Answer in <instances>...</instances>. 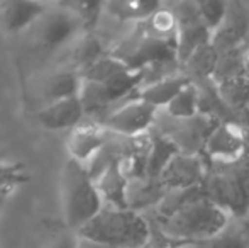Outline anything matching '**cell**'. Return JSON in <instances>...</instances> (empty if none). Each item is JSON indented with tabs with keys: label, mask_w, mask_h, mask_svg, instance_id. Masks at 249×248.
I'll list each match as a JSON object with an SVG mask.
<instances>
[{
	"label": "cell",
	"mask_w": 249,
	"mask_h": 248,
	"mask_svg": "<svg viewBox=\"0 0 249 248\" xmlns=\"http://www.w3.org/2000/svg\"><path fill=\"white\" fill-rule=\"evenodd\" d=\"M190 82H194V80H192L183 70H180V72H175V73H171V75L161 76V78L142 83V85L136 90L134 97L151 104V106L156 107V109L163 111L164 107L173 100V97Z\"/></svg>",
	"instance_id": "obj_11"
},
{
	"label": "cell",
	"mask_w": 249,
	"mask_h": 248,
	"mask_svg": "<svg viewBox=\"0 0 249 248\" xmlns=\"http://www.w3.org/2000/svg\"><path fill=\"white\" fill-rule=\"evenodd\" d=\"M24 180L22 167L19 163L0 160V199L9 192V189Z\"/></svg>",
	"instance_id": "obj_24"
},
{
	"label": "cell",
	"mask_w": 249,
	"mask_h": 248,
	"mask_svg": "<svg viewBox=\"0 0 249 248\" xmlns=\"http://www.w3.org/2000/svg\"><path fill=\"white\" fill-rule=\"evenodd\" d=\"M83 29L85 27L78 16L65 3H50L48 10L34 26V39L41 50L54 51L70 41L78 39Z\"/></svg>",
	"instance_id": "obj_4"
},
{
	"label": "cell",
	"mask_w": 249,
	"mask_h": 248,
	"mask_svg": "<svg viewBox=\"0 0 249 248\" xmlns=\"http://www.w3.org/2000/svg\"><path fill=\"white\" fill-rule=\"evenodd\" d=\"M104 55L105 50L99 38L93 36V34H85V36H80L76 39L75 50H73V61H75L76 70L82 72Z\"/></svg>",
	"instance_id": "obj_21"
},
{
	"label": "cell",
	"mask_w": 249,
	"mask_h": 248,
	"mask_svg": "<svg viewBox=\"0 0 249 248\" xmlns=\"http://www.w3.org/2000/svg\"><path fill=\"white\" fill-rule=\"evenodd\" d=\"M146 36L158 41L161 44L173 48L177 53V39H178V20L171 5H161L148 20L139 24Z\"/></svg>",
	"instance_id": "obj_14"
},
{
	"label": "cell",
	"mask_w": 249,
	"mask_h": 248,
	"mask_svg": "<svg viewBox=\"0 0 249 248\" xmlns=\"http://www.w3.org/2000/svg\"><path fill=\"white\" fill-rule=\"evenodd\" d=\"M231 2H224V0H203V2H197V9L200 14L203 26L213 34L222 22L226 20L227 14H229Z\"/></svg>",
	"instance_id": "obj_22"
},
{
	"label": "cell",
	"mask_w": 249,
	"mask_h": 248,
	"mask_svg": "<svg viewBox=\"0 0 249 248\" xmlns=\"http://www.w3.org/2000/svg\"><path fill=\"white\" fill-rule=\"evenodd\" d=\"M78 99L83 111H85V116H99V114H105L107 116L108 114L107 109L114 104L104 83L92 82V80H85V78H82Z\"/></svg>",
	"instance_id": "obj_18"
},
{
	"label": "cell",
	"mask_w": 249,
	"mask_h": 248,
	"mask_svg": "<svg viewBox=\"0 0 249 248\" xmlns=\"http://www.w3.org/2000/svg\"><path fill=\"white\" fill-rule=\"evenodd\" d=\"M50 3L5 0L0 2V29L5 34H19L36 26Z\"/></svg>",
	"instance_id": "obj_10"
},
{
	"label": "cell",
	"mask_w": 249,
	"mask_h": 248,
	"mask_svg": "<svg viewBox=\"0 0 249 248\" xmlns=\"http://www.w3.org/2000/svg\"><path fill=\"white\" fill-rule=\"evenodd\" d=\"M36 117L39 124L50 131H63V129L71 131L76 126L82 124L85 111H83L78 97H71V99L58 100V102L44 106Z\"/></svg>",
	"instance_id": "obj_12"
},
{
	"label": "cell",
	"mask_w": 249,
	"mask_h": 248,
	"mask_svg": "<svg viewBox=\"0 0 249 248\" xmlns=\"http://www.w3.org/2000/svg\"><path fill=\"white\" fill-rule=\"evenodd\" d=\"M0 248H2V245H0Z\"/></svg>",
	"instance_id": "obj_29"
},
{
	"label": "cell",
	"mask_w": 249,
	"mask_h": 248,
	"mask_svg": "<svg viewBox=\"0 0 249 248\" xmlns=\"http://www.w3.org/2000/svg\"><path fill=\"white\" fill-rule=\"evenodd\" d=\"M75 248H108L102 243H97L93 240H89V238H83V236H78L76 235V247Z\"/></svg>",
	"instance_id": "obj_27"
},
{
	"label": "cell",
	"mask_w": 249,
	"mask_h": 248,
	"mask_svg": "<svg viewBox=\"0 0 249 248\" xmlns=\"http://www.w3.org/2000/svg\"><path fill=\"white\" fill-rule=\"evenodd\" d=\"M210 248H249L248 238L239 231H231V226L210 242Z\"/></svg>",
	"instance_id": "obj_25"
},
{
	"label": "cell",
	"mask_w": 249,
	"mask_h": 248,
	"mask_svg": "<svg viewBox=\"0 0 249 248\" xmlns=\"http://www.w3.org/2000/svg\"><path fill=\"white\" fill-rule=\"evenodd\" d=\"M129 70V66L125 65L122 60H119L117 57H114L112 53H105L104 57L99 58L95 63H92L90 66H87L85 70L80 72L82 78L92 80V82L99 83H107L110 82L114 76L121 75L122 72Z\"/></svg>",
	"instance_id": "obj_20"
},
{
	"label": "cell",
	"mask_w": 249,
	"mask_h": 248,
	"mask_svg": "<svg viewBox=\"0 0 249 248\" xmlns=\"http://www.w3.org/2000/svg\"><path fill=\"white\" fill-rule=\"evenodd\" d=\"M80 85H82V75L78 70H59L46 78L43 85V97L48 104L78 97Z\"/></svg>",
	"instance_id": "obj_16"
},
{
	"label": "cell",
	"mask_w": 249,
	"mask_h": 248,
	"mask_svg": "<svg viewBox=\"0 0 249 248\" xmlns=\"http://www.w3.org/2000/svg\"><path fill=\"white\" fill-rule=\"evenodd\" d=\"M197 191L180 192L177 206L161 211V235L177 245H200L210 243L220 236L232 221V214L226 208L197 194Z\"/></svg>",
	"instance_id": "obj_1"
},
{
	"label": "cell",
	"mask_w": 249,
	"mask_h": 248,
	"mask_svg": "<svg viewBox=\"0 0 249 248\" xmlns=\"http://www.w3.org/2000/svg\"><path fill=\"white\" fill-rule=\"evenodd\" d=\"M219 58L220 53L212 46V43L203 44L202 48H198L188 61L183 65V72L194 80L195 76H203V78H212L213 73H215V68L219 65Z\"/></svg>",
	"instance_id": "obj_19"
},
{
	"label": "cell",
	"mask_w": 249,
	"mask_h": 248,
	"mask_svg": "<svg viewBox=\"0 0 249 248\" xmlns=\"http://www.w3.org/2000/svg\"><path fill=\"white\" fill-rule=\"evenodd\" d=\"M68 9L78 16L85 29H92L104 14L105 2H63Z\"/></svg>",
	"instance_id": "obj_23"
},
{
	"label": "cell",
	"mask_w": 249,
	"mask_h": 248,
	"mask_svg": "<svg viewBox=\"0 0 249 248\" xmlns=\"http://www.w3.org/2000/svg\"><path fill=\"white\" fill-rule=\"evenodd\" d=\"M207 177L205 160L198 153L180 152L164 165L156 180L166 194H180L197 191L203 186Z\"/></svg>",
	"instance_id": "obj_6"
},
{
	"label": "cell",
	"mask_w": 249,
	"mask_h": 248,
	"mask_svg": "<svg viewBox=\"0 0 249 248\" xmlns=\"http://www.w3.org/2000/svg\"><path fill=\"white\" fill-rule=\"evenodd\" d=\"M76 247V233H59V235L53 236L50 242L44 245V248H75Z\"/></svg>",
	"instance_id": "obj_26"
},
{
	"label": "cell",
	"mask_w": 249,
	"mask_h": 248,
	"mask_svg": "<svg viewBox=\"0 0 249 248\" xmlns=\"http://www.w3.org/2000/svg\"><path fill=\"white\" fill-rule=\"evenodd\" d=\"M246 131L234 121L217 123L209 131L202 146L207 160L217 165H234L246 153Z\"/></svg>",
	"instance_id": "obj_7"
},
{
	"label": "cell",
	"mask_w": 249,
	"mask_h": 248,
	"mask_svg": "<svg viewBox=\"0 0 249 248\" xmlns=\"http://www.w3.org/2000/svg\"><path fill=\"white\" fill-rule=\"evenodd\" d=\"M93 180L97 184L105 206L112 208H129V180L121 173L117 167V160H112L99 172L93 173Z\"/></svg>",
	"instance_id": "obj_13"
},
{
	"label": "cell",
	"mask_w": 249,
	"mask_h": 248,
	"mask_svg": "<svg viewBox=\"0 0 249 248\" xmlns=\"http://www.w3.org/2000/svg\"><path fill=\"white\" fill-rule=\"evenodd\" d=\"M200 104H202V95L198 85L190 82L173 97V100L161 113H164L173 121H192L198 117Z\"/></svg>",
	"instance_id": "obj_17"
},
{
	"label": "cell",
	"mask_w": 249,
	"mask_h": 248,
	"mask_svg": "<svg viewBox=\"0 0 249 248\" xmlns=\"http://www.w3.org/2000/svg\"><path fill=\"white\" fill-rule=\"evenodd\" d=\"M248 38H249L248 14L244 12L239 3H231L229 14H227L226 20L212 34L210 43L222 55L234 50H239V48H244L249 43Z\"/></svg>",
	"instance_id": "obj_9"
},
{
	"label": "cell",
	"mask_w": 249,
	"mask_h": 248,
	"mask_svg": "<svg viewBox=\"0 0 249 248\" xmlns=\"http://www.w3.org/2000/svg\"><path fill=\"white\" fill-rule=\"evenodd\" d=\"M108 134L110 133L102 124H80L71 129L66 138V150H68L70 160L89 167L100 152L108 145Z\"/></svg>",
	"instance_id": "obj_8"
},
{
	"label": "cell",
	"mask_w": 249,
	"mask_h": 248,
	"mask_svg": "<svg viewBox=\"0 0 249 248\" xmlns=\"http://www.w3.org/2000/svg\"><path fill=\"white\" fill-rule=\"evenodd\" d=\"M160 114L161 111L151 104L138 97H129L114 111H108L102 121V126L115 136L134 139L153 131Z\"/></svg>",
	"instance_id": "obj_5"
},
{
	"label": "cell",
	"mask_w": 249,
	"mask_h": 248,
	"mask_svg": "<svg viewBox=\"0 0 249 248\" xmlns=\"http://www.w3.org/2000/svg\"><path fill=\"white\" fill-rule=\"evenodd\" d=\"M241 63H243V75L249 80V43L243 48V55H241Z\"/></svg>",
	"instance_id": "obj_28"
},
{
	"label": "cell",
	"mask_w": 249,
	"mask_h": 248,
	"mask_svg": "<svg viewBox=\"0 0 249 248\" xmlns=\"http://www.w3.org/2000/svg\"><path fill=\"white\" fill-rule=\"evenodd\" d=\"M76 235L108 248H146L153 242V228L141 212L112 206H104Z\"/></svg>",
	"instance_id": "obj_2"
},
{
	"label": "cell",
	"mask_w": 249,
	"mask_h": 248,
	"mask_svg": "<svg viewBox=\"0 0 249 248\" xmlns=\"http://www.w3.org/2000/svg\"><path fill=\"white\" fill-rule=\"evenodd\" d=\"M161 5H163L161 2H153V0H114V2H105L104 12L121 22L142 24Z\"/></svg>",
	"instance_id": "obj_15"
},
{
	"label": "cell",
	"mask_w": 249,
	"mask_h": 248,
	"mask_svg": "<svg viewBox=\"0 0 249 248\" xmlns=\"http://www.w3.org/2000/svg\"><path fill=\"white\" fill-rule=\"evenodd\" d=\"M63 216L70 231H78L90 223L104 208L97 184L87 165L68 160L61 177Z\"/></svg>",
	"instance_id": "obj_3"
}]
</instances>
